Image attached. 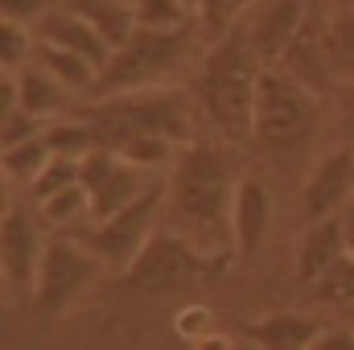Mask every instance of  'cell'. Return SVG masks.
I'll use <instances>...</instances> for the list:
<instances>
[{"label":"cell","instance_id":"obj_1","mask_svg":"<svg viewBox=\"0 0 354 350\" xmlns=\"http://www.w3.org/2000/svg\"><path fill=\"white\" fill-rule=\"evenodd\" d=\"M235 165L223 149L189 140L174 161L165 210L174 219V231L189 235L194 243L210 252H235L231 235V206H235Z\"/></svg>","mask_w":354,"mask_h":350},{"label":"cell","instance_id":"obj_3","mask_svg":"<svg viewBox=\"0 0 354 350\" xmlns=\"http://www.w3.org/2000/svg\"><path fill=\"white\" fill-rule=\"evenodd\" d=\"M99 140L107 149H124L136 136H169L177 145H189V103L174 87H149V91H124V95H95L83 107Z\"/></svg>","mask_w":354,"mask_h":350},{"label":"cell","instance_id":"obj_24","mask_svg":"<svg viewBox=\"0 0 354 350\" xmlns=\"http://www.w3.org/2000/svg\"><path fill=\"white\" fill-rule=\"evenodd\" d=\"M177 338H185L189 347H235L231 338H223V322L214 317L210 305H185L174 317Z\"/></svg>","mask_w":354,"mask_h":350},{"label":"cell","instance_id":"obj_25","mask_svg":"<svg viewBox=\"0 0 354 350\" xmlns=\"http://www.w3.org/2000/svg\"><path fill=\"white\" fill-rule=\"evenodd\" d=\"M46 145L54 149V153H62V157H87L95 153L103 140H99V132H95V124H91L87 116L83 120H54V124H46Z\"/></svg>","mask_w":354,"mask_h":350},{"label":"cell","instance_id":"obj_31","mask_svg":"<svg viewBox=\"0 0 354 350\" xmlns=\"http://www.w3.org/2000/svg\"><path fill=\"white\" fill-rule=\"evenodd\" d=\"M0 120H4V128H0V145H4V149H8V145H21V140H33V136L46 132V120L33 116V111H25V107L4 111Z\"/></svg>","mask_w":354,"mask_h":350},{"label":"cell","instance_id":"obj_23","mask_svg":"<svg viewBox=\"0 0 354 350\" xmlns=\"http://www.w3.org/2000/svg\"><path fill=\"white\" fill-rule=\"evenodd\" d=\"M37 214H41V223L46 227H71V223H83L91 219V194L83 181H75V185H66V190H58V194H50V198H41L37 202Z\"/></svg>","mask_w":354,"mask_h":350},{"label":"cell","instance_id":"obj_8","mask_svg":"<svg viewBox=\"0 0 354 350\" xmlns=\"http://www.w3.org/2000/svg\"><path fill=\"white\" fill-rule=\"evenodd\" d=\"M165 198H169V181H153L140 198H132L128 206H120L111 219L91 223V231H87L83 243H87L103 264L128 268V264L136 260V252L149 243L153 223H157V210L165 206Z\"/></svg>","mask_w":354,"mask_h":350},{"label":"cell","instance_id":"obj_19","mask_svg":"<svg viewBox=\"0 0 354 350\" xmlns=\"http://www.w3.org/2000/svg\"><path fill=\"white\" fill-rule=\"evenodd\" d=\"M33 58H37V62H41L58 83H66L75 95H91L95 83H99V71L91 66L83 54L62 50V46H54V42H37V46H33Z\"/></svg>","mask_w":354,"mask_h":350},{"label":"cell","instance_id":"obj_7","mask_svg":"<svg viewBox=\"0 0 354 350\" xmlns=\"http://www.w3.org/2000/svg\"><path fill=\"white\" fill-rule=\"evenodd\" d=\"M99 256L91 252L87 243L75 239H50L41 264H37V280H33V297L29 309L41 317H58L66 313L83 293L91 288V280L99 276Z\"/></svg>","mask_w":354,"mask_h":350},{"label":"cell","instance_id":"obj_11","mask_svg":"<svg viewBox=\"0 0 354 350\" xmlns=\"http://www.w3.org/2000/svg\"><path fill=\"white\" fill-rule=\"evenodd\" d=\"M46 252L41 227L33 214H25L21 206H4V227H0V256H4V280L17 297H33V280H37V264Z\"/></svg>","mask_w":354,"mask_h":350},{"label":"cell","instance_id":"obj_9","mask_svg":"<svg viewBox=\"0 0 354 350\" xmlns=\"http://www.w3.org/2000/svg\"><path fill=\"white\" fill-rule=\"evenodd\" d=\"M79 181L87 185V194H91V223H103V219H111L120 206H128L132 198H140L153 185V169L132 165L124 153L99 145L95 153L83 157Z\"/></svg>","mask_w":354,"mask_h":350},{"label":"cell","instance_id":"obj_2","mask_svg":"<svg viewBox=\"0 0 354 350\" xmlns=\"http://www.w3.org/2000/svg\"><path fill=\"white\" fill-rule=\"evenodd\" d=\"M260 71L264 62L252 50L248 37V21H235L206 54L202 71H198V107L210 120V128L231 140V145H248L256 132V87H260Z\"/></svg>","mask_w":354,"mask_h":350},{"label":"cell","instance_id":"obj_28","mask_svg":"<svg viewBox=\"0 0 354 350\" xmlns=\"http://www.w3.org/2000/svg\"><path fill=\"white\" fill-rule=\"evenodd\" d=\"M0 66L4 71H21L29 58H33V46H37V33L21 21H4L0 25Z\"/></svg>","mask_w":354,"mask_h":350},{"label":"cell","instance_id":"obj_5","mask_svg":"<svg viewBox=\"0 0 354 350\" xmlns=\"http://www.w3.org/2000/svg\"><path fill=\"white\" fill-rule=\"evenodd\" d=\"M317 120H322V95L297 83L292 75H284L280 66L260 71V87H256V132L252 145H260L264 153H292L305 149L317 136Z\"/></svg>","mask_w":354,"mask_h":350},{"label":"cell","instance_id":"obj_18","mask_svg":"<svg viewBox=\"0 0 354 350\" xmlns=\"http://www.w3.org/2000/svg\"><path fill=\"white\" fill-rule=\"evenodd\" d=\"M12 75H17V83H21V107L33 111V116H41V120L66 111L71 99H75V91L66 87V83H58L37 58H29V62H25L21 71H12Z\"/></svg>","mask_w":354,"mask_h":350},{"label":"cell","instance_id":"obj_6","mask_svg":"<svg viewBox=\"0 0 354 350\" xmlns=\"http://www.w3.org/2000/svg\"><path fill=\"white\" fill-rule=\"evenodd\" d=\"M189 42H194L189 29H145V25H136L132 37L103 66L91 99L95 95H124V91L161 87L177 66L189 58Z\"/></svg>","mask_w":354,"mask_h":350},{"label":"cell","instance_id":"obj_4","mask_svg":"<svg viewBox=\"0 0 354 350\" xmlns=\"http://www.w3.org/2000/svg\"><path fill=\"white\" fill-rule=\"evenodd\" d=\"M235 260L239 252H210L181 231H153L136 260L124 268V280L136 293H181L218 280Z\"/></svg>","mask_w":354,"mask_h":350},{"label":"cell","instance_id":"obj_12","mask_svg":"<svg viewBox=\"0 0 354 350\" xmlns=\"http://www.w3.org/2000/svg\"><path fill=\"white\" fill-rule=\"evenodd\" d=\"M284 75H292L297 83H305L309 91L326 95L334 83V71H330V58H326V17L317 8H309V17L301 21L297 37L288 42L284 58L276 62Z\"/></svg>","mask_w":354,"mask_h":350},{"label":"cell","instance_id":"obj_32","mask_svg":"<svg viewBox=\"0 0 354 350\" xmlns=\"http://www.w3.org/2000/svg\"><path fill=\"white\" fill-rule=\"evenodd\" d=\"M0 12H4V21H21L33 29L46 17V0H0Z\"/></svg>","mask_w":354,"mask_h":350},{"label":"cell","instance_id":"obj_15","mask_svg":"<svg viewBox=\"0 0 354 350\" xmlns=\"http://www.w3.org/2000/svg\"><path fill=\"white\" fill-rule=\"evenodd\" d=\"M351 256V239H346V227H342V214H326V219H313L297 243V280L309 288L317 276H326L334 264Z\"/></svg>","mask_w":354,"mask_h":350},{"label":"cell","instance_id":"obj_34","mask_svg":"<svg viewBox=\"0 0 354 350\" xmlns=\"http://www.w3.org/2000/svg\"><path fill=\"white\" fill-rule=\"evenodd\" d=\"M342 116H346V128L354 132V83H346L342 91Z\"/></svg>","mask_w":354,"mask_h":350},{"label":"cell","instance_id":"obj_33","mask_svg":"<svg viewBox=\"0 0 354 350\" xmlns=\"http://www.w3.org/2000/svg\"><path fill=\"white\" fill-rule=\"evenodd\" d=\"M313 350H354V330H346V326H326L322 334H317V342H313Z\"/></svg>","mask_w":354,"mask_h":350},{"label":"cell","instance_id":"obj_29","mask_svg":"<svg viewBox=\"0 0 354 350\" xmlns=\"http://www.w3.org/2000/svg\"><path fill=\"white\" fill-rule=\"evenodd\" d=\"M83 174V161L79 157H62V153H54L50 157V165L37 174V181L29 185V194L41 202V198H50V194H58V190H66V185H75Z\"/></svg>","mask_w":354,"mask_h":350},{"label":"cell","instance_id":"obj_21","mask_svg":"<svg viewBox=\"0 0 354 350\" xmlns=\"http://www.w3.org/2000/svg\"><path fill=\"white\" fill-rule=\"evenodd\" d=\"M326 58L334 83H354V8L326 17Z\"/></svg>","mask_w":354,"mask_h":350},{"label":"cell","instance_id":"obj_22","mask_svg":"<svg viewBox=\"0 0 354 350\" xmlns=\"http://www.w3.org/2000/svg\"><path fill=\"white\" fill-rule=\"evenodd\" d=\"M50 157H54V149L46 145V132L33 136V140L8 145V149H4V177H8L12 185H33L37 174L50 165Z\"/></svg>","mask_w":354,"mask_h":350},{"label":"cell","instance_id":"obj_13","mask_svg":"<svg viewBox=\"0 0 354 350\" xmlns=\"http://www.w3.org/2000/svg\"><path fill=\"white\" fill-rule=\"evenodd\" d=\"M272 231V190L260 177H239L235 185V206H231V235L239 260H256Z\"/></svg>","mask_w":354,"mask_h":350},{"label":"cell","instance_id":"obj_37","mask_svg":"<svg viewBox=\"0 0 354 350\" xmlns=\"http://www.w3.org/2000/svg\"><path fill=\"white\" fill-rule=\"evenodd\" d=\"M128 4H132V0H128Z\"/></svg>","mask_w":354,"mask_h":350},{"label":"cell","instance_id":"obj_35","mask_svg":"<svg viewBox=\"0 0 354 350\" xmlns=\"http://www.w3.org/2000/svg\"><path fill=\"white\" fill-rule=\"evenodd\" d=\"M342 227H346V239H351V252H354V202L342 210Z\"/></svg>","mask_w":354,"mask_h":350},{"label":"cell","instance_id":"obj_17","mask_svg":"<svg viewBox=\"0 0 354 350\" xmlns=\"http://www.w3.org/2000/svg\"><path fill=\"white\" fill-rule=\"evenodd\" d=\"M326 326L313 317V313H297V309H272L256 322H243L239 334L256 347H268V350H313L317 334Z\"/></svg>","mask_w":354,"mask_h":350},{"label":"cell","instance_id":"obj_10","mask_svg":"<svg viewBox=\"0 0 354 350\" xmlns=\"http://www.w3.org/2000/svg\"><path fill=\"white\" fill-rule=\"evenodd\" d=\"M351 202H354V145H342L309 169L305 185H301V214L313 223V219H326V214H342Z\"/></svg>","mask_w":354,"mask_h":350},{"label":"cell","instance_id":"obj_30","mask_svg":"<svg viewBox=\"0 0 354 350\" xmlns=\"http://www.w3.org/2000/svg\"><path fill=\"white\" fill-rule=\"evenodd\" d=\"M252 0H202V8H198V21H202V33L210 37V42H218L235 21H243V8H248Z\"/></svg>","mask_w":354,"mask_h":350},{"label":"cell","instance_id":"obj_27","mask_svg":"<svg viewBox=\"0 0 354 350\" xmlns=\"http://www.w3.org/2000/svg\"><path fill=\"white\" fill-rule=\"evenodd\" d=\"M309 293H313V301H326V305H351L354 301V252L342 256L326 276H317L309 284Z\"/></svg>","mask_w":354,"mask_h":350},{"label":"cell","instance_id":"obj_14","mask_svg":"<svg viewBox=\"0 0 354 350\" xmlns=\"http://www.w3.org/2000/svg\"><path fill=\"white\" fill-rule=\"evenodd\" d=\"M309 0H268L264 8L248 21V37H252V50L264 66H276L288 50V42L297 37L301 21L309 17Z\"/></svg>","mask_w":354,"mask_h":350},{"label":"cell","instance_id":"obj_16","mask_svg":"<svg viewBox=\"0 0 354 350\" xmlns=\"http://www.w3.org/2000/svg\"><path fill=\"white\" fill-rule=\"evenodd\" d=\"M33 33H37V42H54V46H62V50H75V54H83L91 66L103 75V66L111 62V46H107V37L91 25L83 12H75V8H66V12H46L37 25H33Z\"/></svg>","mask_w":354,"mask_h":350},{"label":"cell","instance_id":"obj_36","mask_svg":"<svg viewBox=\"0 0 354 350\" xmlns=\"http://www.w3.org/2000/svg\"><path fill=\"white\" fill-rule=\"evenodd\" d=\"M185 4H189V8H194V12H198V8H202V0H185Z\"/></svg>","mask_w":354,"mask_h":350},{"label":"cell","instance_id":"obj_20","mask_svg":"<svg viewBox=\"0 0 354 350\" xmlns=\"http://www.w3.org/2000/svg\"><path fill=\"white\" fill-rule=\"evenodd\" d=\"M71 8L87 17L91 25L107 37L111 50H120L132 37V29H136V8L128 0H75Z\"/></svg>","mask_w":354,"mask_h":350},{"label":"cell","instance_id":"obj_26","mask_svg":"<svg viewBox=\"0 0 354 350\" xmlns=\"http://www.w3.org/2000/svg\"><path fill=\"white\" fill-rule=\"evenodd\" d=\"M136 8V25L145 29H189V21L198 17L185 0H132Z\"/></svg>","mask_w":354,"mask_h":350}]
</instances>
